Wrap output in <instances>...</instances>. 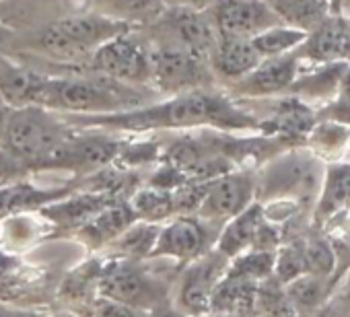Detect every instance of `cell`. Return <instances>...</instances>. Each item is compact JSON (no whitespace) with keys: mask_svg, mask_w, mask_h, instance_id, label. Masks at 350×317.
Wrapping results in <instances>:
<instances>
[{"mask_svg":"<svg viewBox=\"0 0 350 317\" xmlns=\"http://www.w3.org/2000/svg\"><path fill=\"white\" fill-rule=\"evenodd\" d=\"M208 225L198 217H178L169 225L161 227L157 245L150 258H171L180 262H192L206 251H211V231Z\"/></svg>","mask_w":350,"mask_h":317,"instance_id":"obj_11","label":"cell"},{"mask_svg":"<svg viewBox=\"0 0 350 317\" xmlns=\"http://www.w3.org/2000/svg\"><path fill=\"white\" fill-rule=\"evenodd\" d=\"M9 40H11V31L5 29V27H0V50H3L9 44Z\"/></svg>","mask_w":350,"mask_h":317,"instance_id":"obj_41","label":"cell"},{"mask_svg":"<svg viewBox=\"0 0 350 317\" xmlns=\"http://www.w3.org/2000/svg\"><path fill=\"white\" fill-rule=\"evenodd\" d=\"M167 9H190V11H204L206 7L215 5L217 0H163Z\"/></svg>","mask_w":350,"mask_h":317,"instance_id":"obj_36","label":"cell"},{"mask_svg":"<svg viewBox=\"0 0 350 317\" xmlns=\"http://www.w3.org/2000/svg\"><path fill=\"white\" fill-rule=\"evenodd\" d=\"M68 126H99L111 130L144 132L165 128H196L213 126L223 130L254 128L256 120L237 109L225 95L206 89L175 95L163 103L142 105L105 115H66Z\"/></svg>","mask_w":350,"mask_h":317,"instance_id":"obj_1","label":"cell"},{"mask_svg":"<svg viewBox=\"0 0 350 317\" xmlns=\"http://www.w3.org/2000/svg\"><path fill=\"white\" fill-rule=\"evenodd\" d=\"M93 317H140L136 309H130L126 305L101 299L95 307V315Z\"/></svg>","mask_w":350,"mask_h":317,"instance_id":"obj_35","label":"cell"},{"mask_svg":"<svg viewBox=\"0 0 350 317\" xmlns=\"http://www.w3.org/2000/svg\"><path fill=\"white\" fill-rule=\"evenodd\" d=\"M70 136V126L56 111L27 105L11 109L3 148L23 167H44Z\"/></svg>","mask_w":350,"mask_h":317,"instance_id":"obj_3","label":"cell"},{"mask_svg":"<svg viewBox=\"0 0 350 317\" xmlns=\"http://www.w3.org/2000/svg\"><path fill=\"white\" fill-rule=\"evenodd\" d=\"M161 233V225L157 223H144L136 221L132 227H128L111 245H116L118 251H122L128 258L140 260V258H150L157 239Z\"/></svg>","mask_w":350,"mask_h":317,"instance_id":"obj_28","label":"cell"},{"mask_svg":"<svg viewBox=\"0 0 350 317\" xmlns=\"http://www.w3.org/2000/svg\"><path fill=\"white\" fill-rule=\"evenodd\" d=\"M89 68L122 85L142 87L150 83V46L132 31L122 33L93 52Z\"/></svg>","mask_w":350,"mask_h":317,"instance_id":"obj_5","label":"cell"},{"mask_svg":"<svg viewBox=\"0 0 350 317\" xmlns=\"http://www.w3.org/2000/svg\"><path fill=\"white\" fill-rule=\"evenodd\" d=\"M256 182L247 174H223L208 182L204 200L196 212L206 223H227L254 202Z\"/></svg>","mask_w":350,"mask_h":317,"instance_id":"obj_9","label":"cell"},{"mask_svg":"<svg viewBox=\"0 0 350 317\" xmlns=\"http://www.w3.org/2000/svg\"><path fill=\"white\" fill-rule=\"evenodd\" d=\"M213 25L219 38L254 40L282 23L262 0H217Z\"/></svg>","mask_w":350,"mask_h":317,"instance_id":"obj_10","label":"cell"},{"mask_svg":"<svg viewBox=\"0 0 350 317\" xmlns=\"http://www.w3.org/2000/svg\"><path fill=\"white\" fill-rule=\"evenodd\" d=\"M264 221H266L264 206L258 202H252L245 210H241L239 215H235L223 225L221 233L217 235L215 249L231 262L239 253L254 247L258 231L264 225Z\"/></svg>","mask_w":350,"mask_h":317,"instance_id":"obj_15","label":"cell"},{"mask_svg":"<svg viewBox=\"0 0 350 317\" xmlns=\"http://www.w3.org/2000/svg\"><path fill=\"white\" fill-rule=\"evenodd\" d=\"M48 77L27 66L0 60V101L11 109L40 105Z\"/></svg>","mask_w":350,"mask_h":317,"instance_id":"obj_14","label":"cell"},{"mask_svg":"<svg viewBox=\"0 0 350 317\" xmlns=\"http://www.w3.org/2000/svg\"><path fill=\"white\" fill-rule=\"evenodd\" d=\"M260 62H262V56L254 48L252 40L219 38V42L211 54L213 70L225 79H239L241 81L254 68H258Z\"/></svg>","mask_w":350,"mask_h":317,"instance_id":"obj_18","label":"cell"},{"mask_svg":"<svg viewBox=\"0 0 350 317\" xmlns=\"http://www.w3.org/2000/svg\"><path fill=\"white\" fill-rule=\"evenodd\" d=\"M305 262H307V274L317 276H332L334 272V251L329 243L321 237H313L303 243Z\"/></svg>","mask_w":350,"mask_h":317,"instance_id":"obj_33","label":"cell"},{"mask_svg":"<svg viewBox=\"0 0 350 317\" xmlns=\"http://www.w3.org/2000/svg\"><path fill=\"white\" fill-rule=\"evenodd\" d=\"M144 95L138 87L118 81L91 77H48L40 105L70 115H105L142 107Z\"/></svg>","mask_w":350,"mask_h":317,"instance_id":"obj_2","label":"cell"},{"mask_svg":"<svg viewBox=\"0 0 350 317\" xmlns=\"http://www.w3.org/2000/svg\"><path fill=\"white\" fill-rule=\"evenodd\" d=\"M229 268V260L217 249L188 262L180 276L178 290H175V309L186 317H204L211 313V301L215 288L223 280Z\"/></svg>","mask_w":350,"mask_h":317,"instance_id":"obj_7","label":"cell"},{"mask_svg":"<svg viewBox=\"0 0 350 317\" xmlns=\"http://www.w3.org/2000/svg\"><path fill=\"white\" fill-rule=\"evenodd\" d=\"M128 31H132V25L109 15H72L48 25L38 38V46L54 58L77 62L89 60L105 42Z\"/></svg>","mask_w":350,"mask_h":317,"instance_id":"obj_4","label":"cell"},{"mask_svg":"<svg viewBox=\"0 0 350 317\" xmlns=\"http://www.w3.org/2000/svg\"><path fill=\"white\" fill-rule=\"evenodd\" d=\"M307 274V262H305V251L303 243H291L280 249H276V260H274V274L272 278L286 286L299 276Z\"/></svg>","mask_w":350,"mask_h":317,"instance_id":"obj_32","label":"cell"},{"mask_svg":"<svg viewBox=\"0 0 350 317\" xmlns=\"http://www.w3.org/2000/svg\"><path fill=\"white\" fill-rule=\"evenodd\" d=\"M21 268V260L9 251H3L0 249V278H7L11 276L13 272H17Z\"/></svg>","mask_w":350,"mask_h":317,"instance_id":"obj_37","label":"cell"},{"mask_svg":"<svg viewBox=\"0 0 350 317\" xmlns=\"http://www.w3.org/2000/svg\"><path fill=\"white\" fill-rule=\"evenodd\" d=\"M286 27L313 31L325 21V0H262Z\"/></svg>","mask_w":350,"mask_h":317,"instance_id":"obj_20","label":"cell"},{"mask_svg":"<svg viewBox=\"0 0 350 317\" xmlns=\"http://www.w3.org/2000/svg\"><path fill=\"white\" fill-rule=\"evenodd\" d=\"M274 260H276V251L247 249V251L239 253L237 258H233L229 262V268H227L225 276L235 278V280H245V282L260 284V282L272 278Z\"/></svg>","mask_w":350,"mask_h":317,"instance_id":"obj_25","label":"cell"},{"mask_svg":"<svg viewBox=\"0 0 350 317\" xmlns=\"http://www.w3.org/2000/svg\"><path fill=\"white\" fill-rule=\"evenodd\" d=\"M204 317H256V315H227V313H208Z\"/></svg>","mask_w":350,"mask_h":317,"instance_id":"obj_43","label":"cell"},{"mask_svg":"<svg viewBox=\"0 0 350 317\" xmlns=\"http://www.w3.org/2000/svg\"><path fill=\"white\" fill-rule=\"evenodd\" d=\"M297 72V56H276L266 58L254 68L247 77H243L237 85V91L243 95H270L288 87Z\"/></svg>","mask_w":350,"mask_h":317,"instance_id":"obj_16","label":"cell"},{"mask_svg":"<svg viewBox=\"0 0 350 317\" xmlns=\"http://www.w3.org/2000/svg\"><path fill=\"white\" fill-rule=\"evenodd\" d=\"M309 33L286 27V25H276L266 29L264 33L256 36L252 40L254 48L258 50V54L262 56V60L266 58H276V56H284L288 50L297 48L301 42L307 40Z\"/></svg>","mask_w":350,"mask_h":317,"instance_id":"obj_30","label":"cell"},{"mask_svg":"<svg viewBox=\"0 0 350 317\" xmlns=\"http://www.w3.org/2000/svg\"><path fill=\"white\" fill-rule=\"evenodd\" d=\"M111 200L103 194H87L68 198L66 202L56 200L44 206V215L60 227H83L89 219H93L99 210H103Z\"/></svg>","mask_w":350,"mask_h":317,"instance_id":"obj_22","label":"cell"},{"mask_svg":"<svg viewBox=\"0 0 350 317\" xmlns=\"http://www.w3.org/2000/svg\"><path fill=\"white\" fill-rule=\"evenodd\" d=\"M130 208L136 217V221H144V223H161L167 217H171L175 212V204H173V190H165V188H146L140 190L132 202Z\"/></svg>","mask_w":350,"mask_h":317,"instance_id":"obj_26","label":"cell"},{"mask_svg":"<svg viewBox=\"0 0 350 317\" xmlns=\"http://www.w3.org/2000/svg\"><path fill=\"white\" fill-rule=\"evenodd\" d=\"M338 301H340V303H342V305H344V307L350 311V282L346 284V288H344V292L338 297Z\"/></svg>","mask_w":350,"mask_h":317,"instance_id":"obj_40","label":"cell"},{"mask_svg":"<svg viewBox=\"0 0 350 317\" xmlns=\"http://www.w3.org/2000/svg\"><path fill=\"white\" fill-rule=\"evenodd\" d=\"M346 204H350V165H332L323 182L317 219H325Z\"/></svg>","mask_w":350,"mask_h":317,"instance_id":"obj_27","label":"cell"},{"mask_svg":"<svg viewBox=\"0 0 350 317\" xmlns=\"http://www.w3.org/2000/svg\"><path fill=\"white\" fill-rule=\"evenodd\" d=\"M134 223L136 217L128 202H109L79 229V235L89 247H103L113 243Z\"/></svg>","mask_w":350,"mask_h":317,"instance_id":"obj_17","label":"cell"},{"mask_svg":"<svg viewBox=\"0 0 350 317\" xmlns=\"http://www.w3.org/2000/svg\"><path fill=\"white\" fill-rule=\"evenodd\" d=\"M101 299L126 305L130 309H148L157 305L161 292L154 282L132 264H118L99 280Z\"/></svg>","mask_w":350,"mask_h":317,"instance_id":"obj_12","label":"cell"},{"mask_svg":"<svg viewBox=\"0 0 350 317\" xmlns=\"http://www.w3.org/2000/svg\"><path fill=\"white\" fill-rule=\"evenodd\" d=\"M103 5L111 19L132 27L134 23H152L167 11L163 0H103Z\"/></svg>","mask_w":350,"mask_h":317,"instance_id":"obj_29","label":"cell"},{"mask_svg":"<svg viewBox=\"0 0 350 317\" xmlns=\"http://www.w3.org/2000/svg\"><path fill=\"white\" fill-rule=\"evenodd\" d=\"M9 115H11V107L7 103L0 101V146H3V138H5V130H7Z\"/></svg>","mask_w":350,"mask_h":317,"instance_id":"obj_38","label":"cell"},{"mask_svg":"<svg viewBox=\"0 0 350 317\" xmlns=\"http://www.w3.org/2000/svg\"><path fill=\"white\" fill-rule=\"evenodd\" d=\"M256 317H297L286 290L274 278H268L258 284L256 303H254Z\"/></svg>","mask_w":350,"mask_h":317,"instance_id":"obj_31","label":"cell"},{"mask_svg":"<svg viewBox=\"0 0 350 317\" xmlns=\"http://www.w3.org/2000/svg\"><path fill=\"white\" fill-rule=\"evenodd\" d=\"M213 81L211 62L169 44L150 46V83L169 95L206 89Z\"/></svg>","mask_w":350,"mask_h":317,"instance_id":"obj_6","label":"cell"},{"mask_svg":"<svg viewBox=\"0 0 350 317\" xmlns=\"http://www.w3.org/2000/svg\"><path fill=\"white\" fill-rule=\"evenodd\" d=\"M154 317H186V315L180 313L178 309H171V311H159V313H154Z\"/></svg>","mask_w":350,"mask_h":317,"instance_id":"obj_42","label":"cell"},{"mask_svg":"<svg viewBox=\"0 0 350 317\" xmlns=\"http://www.w3.org/2000/svg\"><path fill=\"white\" fill-rule=\"evenodd\" d=\"M350 52V29L342 19H325L307 36L305 54L313 60H336Z\"/></svg>","mask_w":350,"mask_h":317,"instance_id":"obj_21","label":"cell"},{"mask_svg":"<svg viewBox=\"0 0 350 317\" xmlns=\"http://www.w3.org/2000/svg\"><path fill=\"white\" fill-rule=\"evenodd\" d=\"M120 154V144L107 136H70L44 165L46 169L91 171L107 165Z\"/></svg>","mask_w":350,"mask_h":317,"instance_id":"obj_13","label":"cell"},{"mask_svg":"<svg viewBox=\"0 0 350 317\" xmlns=\"http://www.w3.org/2000/svg\"><path fill=\"white\" fill-rule=\"evenodd\" d=\"M157 21L161 31L167 36V42L163 44L186 50L211 62V54L219 42V36L213 21L204 15V11L167 9Z\"/></svg>","mask_w":350,"mask_h":317,"instance_id":"obj_8","label":"cell"},{"mask_svg":"<svg viewBox=\"0 0 350 317\" xmlns=\"http://www.w3.org/2000/svg\"><path fill=\"white\" fill-rule=\"evenodd\" d=\"M256 290H258V284H254V282L223 276V280L215 288V294L211 301V313L256 315L254 313Z\"/></svg>","mask_w":350,"mask_h":317,"instance_id":"obj_23","label":"cell"},{"mask_svg":"<svg viewBox=\"0 0 350 317\" xmlns=\"http://www.w3.org/2000/svg\"><path fill=\"white\" fill-rule=\"evenodd\" d=\"M23 169H25V167L17 161V158H15L7 148L0 146V184L5 186V184L13 182Z\"/></svg>","mask_w":350,"mask_h":317,"instance_id":"obj_34","label":"cell"},{"mask_svg":"<svg viewBox=\"0 0 350 317\" xmlns=\"http://www.w3.org/2000/svg\"><path fill=\"white\" fill-rule=\"evenodd\" d=\"M329 288H332V276H317V274H303L284 286L297 317H317L321 309L327 305Z\"/></svg>","mask_w":350,"mask_h":317,"instance_id":"obj_19","label":"cell"},{"mask_svg":"<svg viewBox=\"0 0 350 317\" xmlns=\"http://www.w3.org/2000/svg\"><path fill=\"white\" fill-rule=\"evenodd\" d=\"M0 317H29V315L23 313V311L9 309V307H0Z\"/></svg>","mask_w":350,"mask_h":317,"instance_id":"obj_39","label":"cell"},{"mask_svg":"<svg viewBox=\"0 0 350 317\" xmlns=\"http://www.w3.org/2000/svg\"><path fill=\"white\" fill-rule=\"evenodd\" d=\"M66 188L64 190H38L25 182L19 184H5L0 188V217L17 212V210H25V208H44L60 198H64Z\"/></svg>","mask_w":350,"mask_h":317,"instance_id":"obj_24","label":"cell"}]
</instances>
